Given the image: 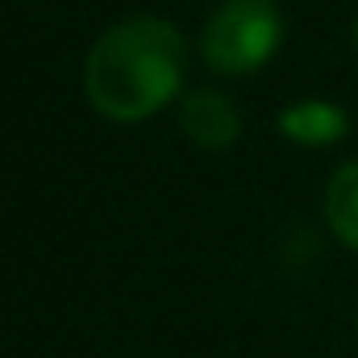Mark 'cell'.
<instances>
[{
	"mask_svg": "<svg viewBox=\"0 0 358 358\" xmlns=\"http://www.w3.org/2000/svg\"><path fill=\"white\" fill-rule=\"evenodd\" d=\"M183 84V38L163 17H129L88 50L84 88L108 121H142L176 100Z\"/></svg>",
	"mask_w": 358,
	"mask_h": 358,
	"instance_id": "cell-1",
	"label": "cell"
},
{
	"mask_svg": "<svg viewBox=\"0 0 358 358\" xmlns=\"http://www.w3.org/2000/svg\"><path fill=\"white\" fill-rule=\"evenodd\" d=\"M279 42H283V17L275 0H225L213 8L200 34V55L221 76H250L267 67Z\"/></svg>",
	"mask_w": 358,
	"mask_h": 358,
	"instance_id": "cell-2",
	"label": "cell"
},
{
	"mask_svg": "<svg viewBox=\"0 0 358 358\" xmlns=\"http://www.w3.org/2000/svg\"><path fill=\"white\" fill-rule=\"evenodd\" d=\"M179 125H183V134H187L196 146H204V150H225V146H234L238 134H242L238 104H234L229 96L208 92V88L187 92V96L179 100Z\"/></svg>",
	"mask_w": 358,
	"mask_h": 358,
	"instance_id": "cell-3",
	"label": "cell"
},
{
	"mask_svg": "<svg viewBox=\"0 0 358 358\" xmlns=\"http://www.w3.org/2000/svg\"><path fill=\"white\" fill-rule=\"evenodd\" d=\"M346 125H350L346 108L329 100H300L279 113V134L296 146H334L346 134Z\"/></svg>",
	"mask_w": 358,
	"mask_h": 358,
	"instance_id": "cell-4",
	"label": "cell"
},
{
	"mask_svg": "<svg viewBox=\"0 0 358 358\" xmlns=\"http://www.w3.org/2000/svg\"><path fill=\"white\" fill-rule=\"evenodd\" d=\"M325 221L342 246L358 250V163L338 167L325 187Z\"/></svg>",
	"mask_w": 358,
	"mask_h": 358,
	"instance_id": "cell-5",
	"label": "cell"
},
{
	"mask_svg": "<svg viewBox=\"0 0 358 358\" xmlns=\"http://www.w3.org/2000/svg\"><path fill=\"white\" fill-rule=\"evenodd\" d=\"M350 42H355V55H358V21H355V34H350Z\"/></svg>",
	"mask_w": 358,
	"mask_h": 358,
	"instance_id": "cell-6",
	"label": "cell"
}]
</instances>
